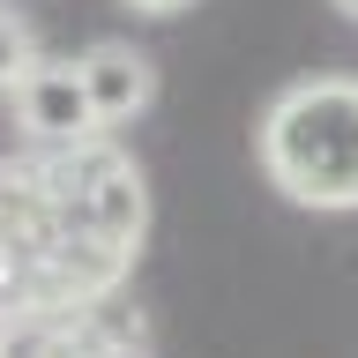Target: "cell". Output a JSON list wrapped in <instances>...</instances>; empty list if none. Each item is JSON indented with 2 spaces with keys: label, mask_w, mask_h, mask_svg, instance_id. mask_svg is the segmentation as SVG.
I'll return each mask as SVG.
<instances>
[{
  "label": "cell",
  "mask_w": 358,
  "mask_h": 358,
  "mask_svg": "<svg viewBox=\"0 0 358 358\" xmlns=\"http://www.w3.org/2000/svg\"><path fill=\"white\" fill-rule=\"evenodd\" d=\"M30 67H38V38H30V22L0 8V90H15Z\"/></svg>",
  "instance_id": "5b68a950"
},
{
  "label": "cell",
  "mask_w": 358,
  "mask_h": 358,
  "mask_svg": "<svg viewBox=\"0 0 358 358\" xmlns=\"http://www.w3.org/2000/svg\"><path fill=\"white\" fill-rule=\"evenodd\" d=\"M262 172L306 209H358V75H306L262 112Z\"/></svg>",
  "instance_id": "6da1fadb"
},
{
  "label": "cell",
  "mask_w": 358,
  "mask_h": 358,
  "mask_svg": "<svg viewBox=\"0 0 358 358\" xmlns=\"http://www.w3.org/2000/svg\"><path fill=\"white\" fill-rule=\"evenodd\" d=\"M83 358H142V343H90Z\"/></svg>",
  "instance_id": "8992f818"
},
{
  "label": "cell",
  "mask_w": 358,
  "mask_h": 358,
  "mask_svg": "<svg viewBox=\"0 0 358 358\" xmlns=\"http://www.w3.org/2000/svg\"><path fill=\"white\" fill-rule=\"evenodd\" d=\"M127 8H142V15H179V8H194V0H127Z\"/></svg>",
  "instance_id": "52a82bcc"
},
{
  "label": "cell",
  "mask_w": 358,
  "mask_h": 358,
  "mask_svg": "<svg viewBox=\"0 0 358 358\" xmlns=\"http://www.w3.org/2000/svg\"><path fill=\"white\" fill-rule=\"evenodd\" d=\"M8 97H15V127L30 134L38 150H67V142L97 134V112H90V97H83V75L60 67V60H38Z\"/></svg>",
  "instance_id": "7a4b0ae2"
},
{
  "label": "cell",
  "mask_w": 358,
  "mask_h": 358,
  "mask_svg": "<svg viewBox=\"0 0 358 358\" xmlns=\"http://www.w3.org/2000/svg\"><path fill=\"white\" fill-rule=\"evenodd\" d=\"M336 8H343V15H351V22H358V0H336Z\"/></svg>",
  "instance_id": "ba28073f"
},
{
  "label": "cell",
  "mask_w": 358,
  "mask_h": 358,
  "mask_svg": "<svg viewBox=\"0 0 358 358\" xmlns=\"http://www.w3.org/2000/svg\"><path fill=\"white\" fill-rule=\"evenodd\" d=\"M75 75H83V97H90V112H97V127H127L134 112H150V97H157L150 52H134V45H120V38L90 45L83 60H75Z\"/></svg>",
  "instance_id": "3957f363"
},
{
  "label": "cell",
  "mask_w": 358,
  "mask_h": 358,
  "mask_svg": "<svg viewBox=\"0 0 358 358\" xmlns=\"http://www.w3.org/2000/svg\"><path fill=\"white\" fill-rule=\"evenodd\" d=\"M0 358H83L75 313H15L0 329Z\"/></svg>",
  "instance_id": "277c9868"
}]
</instances>
